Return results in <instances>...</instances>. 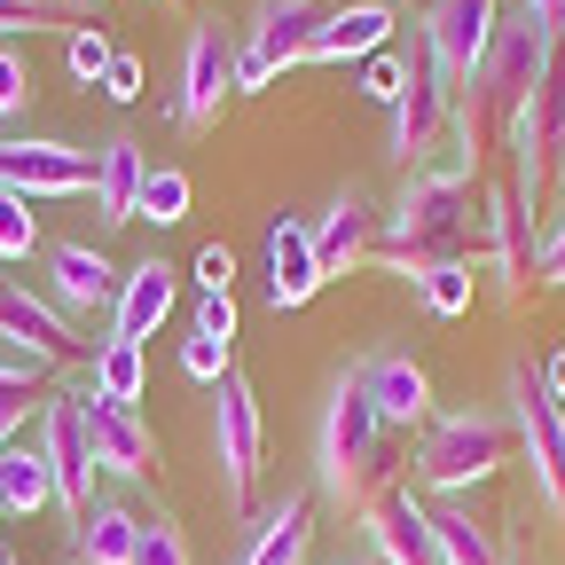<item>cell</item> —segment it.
I'll return each mask as SVG.
<instances>
[{"mask_svg":"<svg viewBox=\"0 0 565 565\" xmlns=\"http://www.w3.org/2000/svg\"><path fill=\"white\" fill-rule=\"evenodd\" d=\"M479 212H487V189H479V158L448 134L416 173H401V196L385 204V236H377V267L385 275H433V267H456V259H479Z\"/></svg>","mask_w":565,"mask_h":565,"instance_id":"obj_1","label":"cell"},{"mask_svg":"<svg viewBox=\"0 0 565 565\" xmlns=\"http://www.w3.org/2000/svg\"><path fill=\"white\" fill-rule=\"evenodd\" d=\"M565 55V32L542 17V9H503V24H494V47L479 55V71L463 79V95H456V141L471 158H487V150H503L511 141V126H519V110H526V95L550 79V63Z\"/></svg>","mask_w":565,"mask_h":565,"instance_id":"obj_2","label":"cell"},{"mask_svg":"<svg viewBox=\"0 0 565 565\" xmlns=\"http://www.w3.org/2000/svg\"><path fill=\"white\" fill-rule=\"evenodd\" d=\"M315 487H322V503L345 511V519H362L377 494L393 487V456H385V424L362 393V377H338L330 401H322V433H315Z\"/></svg>","mask_w":565,"mask_h":565,"instance_id":"obj_3","label":"cell"},{"mask_svg":"<svg viewBox=\"0 0 565 565\" xmlns=\"http://www.w3.org/2000/svg\"><path fill=\"white\" fill-rule=\"evenodd\" d=\"M511 416L503 408H448L424 424V448H416V487L433 494H471L479 479H494L511 463Z\"/></svg>","mask_w":565,"mask_h":565,"instance_id":"obj_4","label":"cell"},{"mask_svg":"<svg viewBox=\"0 0 565 565\" xmlns=\"http://www.w3.org/2000/svg\"><path fill=\"white\" fill-rule=\"evenodd\" d=\"M448 134H456V79L440 71V55L424 47L416 24H408V47H401V103H393V126H385V158H393L401 173H416Z\"/></svg>","mask_w":565,"mask_h":565,"instance_id":"obj_5","label":"cell"},{"mask_svg":"<svg viewBox=\"0 0 565 565\" xmlns=\"http://www.w3.org/2000/svg\"><path fill=\"white\" fill-rule=\"evenodd\" d=\"M0 362L24 377L95 370V338H79V322H63L55 299H40L32 282H0Z\"/></svg>","mask_w":565,"mask_h":565,"instance_id":"obj_6","label":"cell"},{"mask_svg":"<svg viewBox=\"0 0 565 565\" xmlns=\"http://www.w3.org/2000/svg\"><path fill=\"white\" fill-rule=\"evenodd\" d=\"M322 17H330V0H259L252 24H236V95H259L291 63H307Z\"/></svg>","mask_w":565,"mask_h":565,"instance_id":"obj_7","label":"cell"},{"mask_svg":"<svg viewBox=\"0 0 565 565\" xmlns=\"http://www.w3.org/2000/svg\"><path fill=\"white\" fill-rule=\"evenodd\" d=\"M503 150H511V196L526 212H542L550 189H557V166H565V55L550 63V79L526 95V110H519Z\"/></svg>","mask_w":565,"mask_h":565,"instance_id":"obj_8","label":"cell"},{"mask_svg":"<svg viewBox=\"0 0 565 565\" xmlns=\"http://www.w3.org/2000/svg\"><path fill=\"white\" fill-rule=\"evenodd\" d=\"M511 440L534 471V494L550 503V519H565V401L542 385L534 362H511Z\"/></svg>","mask_w":565,"mask_h":565,"instance_id":"obj_9","label":"cell"},{"mask_svg":"<svg viewBox=\"0 0 565 565\" xmlns=\"http://www.w3.org/2000/svg\"><path fill=\"white\" fill-rule=\"evenodd\" d=\"M212 448H221V494H228V511L252 519V487H259V456H267V424H259L252 377H236V370L212 385Z\"/></svg>","mask_w":565,"mask_h":565,"instance_id":"obj_10","label":"cell"},{"mask_svg":"<svg viewBox=\"0 0 565 565\" xmlns=\"http://www.w3.org/2000/svg\"><path fill=\"white\" fill-rule=\"evenodd\" d=\"M236 95V32L221 17L189 24L181 40V87H173V126L181 134H204L212 118H221V103Z\"/></svg>","mask_w":565,"mask_h":565,"instance_id":"obj_11","label":"cell"},{"mask_svg":"<svg viewBox=\"0 0 565 565\" xmlns=\"http://www.w3.org/2000/svg\"><path fill=\"white\" fill-rule=\"evenodd\" d=\"M32 440H40L47 479H55V511H71V519H79V511L95 503V440H87V416H79V385L40 401V416H32Z\"/></svg>","mask_w":565,"mask_h":565,"instance_id":"obj_12","label":"cell"},{"mask_svg":"<svg viewBox=\"0 0 565 565\" xmlns=\"http://www.w3.org/2000/svg\"><path fill=\"white\" fill-rule=\"evenodd\" d=\"M0 189H17L24 204L87 196L95 189V150L55 141V134H17V141H0Z\"/></svg>","mask_w":565,"mask_h":565,"instance_id":"obj_13","label":"cell"},{"mask_svg":"<svg viewBox=\"0 0 565 565\" xmlns=\"http://www.w3.org/2000/svg\"><path fill=\"white\" fill-rule=\"evenodd\" d=\"M494 24H503V0H424L416 40L440 55V71L456 79V95H463L471 71H479V55L494 47Z\"/></svg>","mask_w":565,"mask_h":565,"instance_id":"obj_14","label":"cell"},{"mask_svg":"<svg viewBox=\"0 0 565 565\" xmlns=\"http://www.w3.org/2000/svg\"><path fill=\"white\" fill-rule=\"evenodd\" d=\"M479 259L494 267V291H503V299H526L534 259H542V236H534V212H526L511 189H487V212H479Z\"/></svg>","mask_w":565,"mask_h":565,"instance_id":"obj_15","label":"cell"},{"mask_svg":"<svg viewBox=\"0 0 565 565\" xmlns=\"http://www.w3.org/2000/svg\"><path fill=\"white\" fill-rule=\"evenodd\" d=\"M79 416H87V440H95V471L110 479H158V433L150 416L126 408V401H103L79 385Z\"/></svg>","mask_w":565,"mask_h":565,"instance_id":"obj_16","label":"cell"},{"mask_svg":"<svg viewBox=\"0 0 565 565\" xmlns=\"http://www.w3.org/2000/svg\"><path fill=\"white\" fill-rule=\"evenodd\" d=\"M377 236H385V212L362 181H345L330 204H322V221H315V259H322V282L330 275H353V267H370L377 259Z\"/></svg>","mask_w":565,"mask_h":565,"instance_id":"obj_17","label":"cell"},{"mask_svg":"<svg viewBox=\"0 0 565 565\" xmlns=\"http://www.w3.org/2000/svg\"><path fill=\"white\" fill-rule=\"evenodd\" d=\"M47 299H55L63 322H95V315H110V299H118V267L103 259V244H87V236L47 244Z\"/></svg>","mask_w":565,"mask_h":565,"instance_id":"obj_18","label":"cell"},{"mask_svg":"<svg viewBox=\"0 0 565 565\" xmlns=\"http://www.w3.org/2000/svg\"><path fill=\"white\" fill-rule=\"evenodd\" d=\"M362 526H370V557L377 565H440V550H433V503H424L416 487H385L377 503L362 511Z\"/></svg>","mask_w":565,"mask_h":565,"instance_id":"obj_19","label":"cell"},{"mask_svg":"<svg viewBox=\"0 0 565 565\" xmlns=\"http://www.w3.org/2000/svg\"><path fill=\"white\" fill-rule=\"evenodd\" d=\"M362 393H370V408H377V424L385 433H408V424H433V377H424V362L416 353H370L362 370Z\"/></svg>","mask_w":565,"mask_h":565,"instance_id":"obj_20","label":"cell"},{"mask_svg":"<svg viewBox=\"0 0 565 565\" xmlns=\"http://www.w3.org/2000/svg\"><path fill=\"white\" fill-rule=\"evenodd\" d=\"M307 550H315V494H282V503L244 519L228 565H307Z\"/></svg>","mask_w":565,"mask_h":565,"instance_id":"obj_21","label":"cell"},{"mask_svg":"<svg viewBox=\"0 0 565 565\" xmlns=\"http://www.w3.org/2000/svg\"><path fill=\"white\" fill-rule=\"evenodd\" d=\"M315 291H322L315 228L291 221V212H275V221H267V299H275V315H299Z\"/></svg>","mask_w":565,"mask_h":565,"instance_id":"obj_22","label":"cell"},{"mask_svg":"<svg viewBox=\"0 0 565 565\" xmlns=\"http://www.w3.org/2000/svg\"><path fill=\"white\" fill-rule=\"evenodd\" d=\"M393 24H401V17H393V0H345V9L322 17L307 63H370V55L393 47Z\"/></svg>","mask_w":565,"mask_h":565,"instance_id":"obj_23","label":"cell"},{"mask_svg":"<svg viewBox=\"0 0 565 565\" xmlns=\"http://www.w3.org/2000/svg\"><path fill=\"white\" fill-rule=\"evenodd\" d=\"M173 299H181V275L166 267V259H134L126 275H118V299H110V338H158V322L173 315Z\"/></svg>","mask_w":565,"mask_h":565,"instance_id":"obj_24","label":"cell"},{"mask_svg":"<svg viewBox=\"0 0 565 565\" xmlns=\"http://www.w3.org/2000/svg\"><path fill=\"white\" fill-rule=\"evenodd\" d=\"M134 542H141V511L126 494H95L71 519V565H134Z\"/></svg>","mask_w":565,"mask_h":565,"instance_id":"obj_25","label":"cell"},{"mask_svg":"<svg viewBox=\"0 0 565 565\" xmlns=\"http://www.w3.org/2000/svg\"><path fill=\"white\" fill-rule=\"evenodd\" d=\"M141 173H150V158H141V141L134 134H110L95 141V212H103V228H126L134 221V204H141Z\"/></svg>","mask_w":565,"mask_h":565,"instance_id":"obj_26","label":"cell"},{"mask_svg":"<svg viewBox=\"0 0 565 565\" xmlns=\"http://www.w3.org/2000/svg\"><path fill=\"white\" fill-rule=\"evenodd\" d=\"M47 503H55V479H47L40 440H32V433L0 440V511H9V519H32V511H47Z\"/></svg>","mask_w":565,"mask_h":565,"instance_id":"obj_27","label":"cell"},{"mask_svg":"<svg viewBox=\"0 0 565 565\" xmlns=\"http://www.w3.org/2000/svg\"><path fill=\"white\" fill-rule=\"evenodd\" d=\"M141 385H150V353H141L134 338H103L95 345V370H87V393L141 408Z\"/></svg>","mask_w":565,"mask_h":565,"instance_id":"obj_28","label":"cell"},{"mask_svg":"<svg viewBox=\"0 0 565 565\" xmlns=\"http://www.w3.org/2000/svg\"><path fill=\"white\" fill-rule=\"evenodd\" d=\"M433 550H440V565H503V542H494L463 503L433 511Z\"/></svg>","mask_w":565,"mask_h":565,"instance_id":"obj_29","label":"cell"},{"mask_svg":"<svg viewBox=\"0 0 565 565\" xmlns=\"http://www.w3.org/2000/svg\"><path fill=\"white\" fill-rule=\"evenodd\" d=\"M408 291L424 299V315L456 322V315H471V299H479V275H471V259H456V267H433V275H416Z\"/></svg>","mask_w":565,"mask_h":565,"instance_id":"obj_30","label":"cell"},{"mask_svg":"<svg viewBox=\"0 0 565 565\" xmlns=\"http://www.w3.org/2000/svg\"><path fill=\"white\" fill-rule=\"evenodd\" d=\"M189 173L181 166H150L141 173V204H134V221H158V228H173V221H189Z\"/></svg>","mask_w":565,"mask_h":565,"instance_id":"obj_31","label":"cell"},{"mask_svg":"<svg viewBox=\"0 0 565 565\" xmlns=\"http://www.w3.org/2000/svg\"><path fill=\"white\" fill-rule=\"evenodd\" d=\"M32 252H40V212H32L17 189H0V259L24 267Z\"/></svg>","mask_w":565,"mask_h":565,"instance_id":"obj_32","label":"cell"},{"mask_svg":"<svg viewBox=\"0 0 565 565\" xmlns=\"http://www.w3.org/2000/svg\"><path fill=\"white\" fill-rule=\"evenodd\" d=\"M110 55H118V47L103 40V24H71V40H63V71H71L79 87H103Z\"/></svg>","mask_w":565,"mask_h":565,"instance_id":"obj_33","label":"cell"},{"mask_svg":"<svg viewBox=\"0 0 565 565\" xmlns=\"http://www.w3.org/2000/svg\"><path fill=\"white\" fill-rule=\"evenodd\" d=\"M134 565H196L189 557V534H181V519H141V542H134Z\"/></svg>","mask_w":565,"mask_h":565,"instance_id":"obj_34","label":"cell"},{"mask_svg":"<svg viewBox=\"0 0 565 565\" xmlns=\"http://www.w3.org/2000/svg\"><path fill=\"white\" fill-rule=\"evenodd\" d=\"M236 370V345H221V338H181V377H196V385H221Z\"/></svg>","mask_w":565,"mask_h":565,"instance_id":"obj_35","label":"cell"},{"mask_svg":"<svg viewBox=\"0 0 565 565\" xmlns=\"http://www.w3.org/2000/svg\"><path fill=\"white\" fill-rule=\"evenodd\" d=\"M32 385H40V377H24V370L0 362V440H17V433H24V416H40Z\"/></svg>","mask_w":565,"mask_h":565,"instance_id":"obj_36","label":"cell"},{"mask_svg":"<svg viewBox=\"0 0 565 565\" xmlns=\"http://www.w3.org/2000/svg\"><path fill=\"white\" fill-rule=\"evenodd\" d=\"M47 24H63V32H71V17L55 9V0H0V40H17V32H47Z\"/></svg>","mask_w":565,"mask_h":565,"instance_id":"obj_37","label":"cell"},{"mask_svg":"<svg viewBox=\"0 0 565 565\" xmlns=\"http://www.w3.org/2000/svg\"><path fill=\"white\" fill-rule=\"evenodd\" d=\"M24 103H32V63H24L9 40H0V118L24 110Z\"/></svg>","mask_w":565,"mask_h":565,"instance_id":"obj_38","label":"cell"},{"mask_svg":"<svg viewBox=\"0 0 565 565\" xmlns=\"http://www.w3.org/2000/svg\"><path fill=\"white\" fill-rule=\"evenodd\" d=\"M196 338L236 345V291H204V299H196Z\"/></svg>","mask_w":565,"mask_h":565,"instance_id":"obj_39","label":"cell"},{"mask_svg":"<svg viewBox=\"0 0 565 565\" xmlns=\"http://www.w3.org/2000/svg\"><path fill=\"white\" fill-rule=\"evenodd\" d=\"M95 95L103 103H141V55H110V71H103Z\"/></svg>","mask_w":565,"mask_h":565,"instance_id":"obj_40","label":"cell"},{"mask_svg":"<svg viewBox=\"0 0 565 565\" xmlns=\"http://www.w3.org/2000/svg\"><path fill=\"white\" fill-rule=\"evenodd\" d=\"M362 95L385 103V110L401 103V55H370V63H362Z\"/></svg>","mask_w":565,"mask_h":565,"instance_id":"obj_41","label":"cell"},{"mask_svg":"<svg viewBox=\"0 0 565 565\" xmlns=\"http://www.w3.org/2000/svg\"><path fill=\"white\" fill-rule=\"evenodd\" d=\"M196 291H236V252L228 244H204L196 252Z\"/></svg>","mask_w":565,"mask_h":565,"instance_id":"obj_42","label":"cell"},{"mask_svg":"<svg viewBox=\"0 0 565 565\" xmlns=\"http://www.w3.org/2000/svg\"><path fill=\"white\" fill-rule=\"evenodd\" d=\"M534 282L565 291V221H550V236H542V259H534Z\"/></svg>","mask_w":565,"mask_h":565,"instance_id":"obj_43","label":"cell"},{"mask_svg":"<svg viewBox=\"0 0 565 565\" xmlns=\"http://www.w3.org/2000/svg\"><path fill=\"white\" fill-rule=\"evenodd\" d=\"M55 9H63L71 24H103V0H55Z\"/></svg>","mask_w":565,"mask_h":565,"instance_id":"obj_44","label":"cell"},{"mask_svg":"<svg viewBox=\"0 0 565 565\" xmlns=\"http://www.w3.org/2000/svg\"><path fill=\"white\" fill-rule=\"evenodd\" d=\"M542 385H550V393L565 401V345H557V353H550V362H542Z\"/></svg>","mask_w":565,"mask_h":565,"instance_id":"obj_45","label":"cell"},{"mask_svg":"<svg viewBox=\"0 0 565 565\" xmlns=\"http://www.w3.org/2000/svg\"><path fill=\"white\" fill-rule=\"evenodd\" d=\"M550 196H557V221H565V166H557V189H550Z\"/></svg>","mask_w":565,"mask_h":565,"instance_id":"obj_46","label":"cell"},{"mask_svg":"<svg viewBox=\"0 0 565 565\" xmlns=\"http://www.w3.org/2000/svg\"><path fill=\"white\" fill-rule=\"evenodd\" d=\"M338 565H377V557H338Z\"/></svg>","mask_w":565,"mask_h":565,"instance_id":"obj_47","label":"cell"},{"mask_svg":"<svg viewBox=\"0 0 565 565\" xmlns=\"http://www.w3.org/2000/svg\"><path fill=\"white\" fill-rule=\"evenodd\" d=\"M166 9H181V0H166Z\"/></svg>","mask_w":565,"mask_h":565,"instance_id":"obj_48","label":"cell"},{"mask_svg":"<svg viewBox=\"0 0 565 565\" xmlns=\"http://www.w3.org/2000/svg\"><path fill=\"white\" fill-rule=\"evenodd\" d=\"M0 565H17V557H0Z\"/></svg>","mask_w":565,"mask_h":565,"instance_id":"obj_49","label":"cell"},{"mask_svg":"<svg viewBox=\"0 0 565 565\" xmlns=\"http://www.w3.org/2000/svg\"><path fill=\"white\" fill-rule=\"evenodd\" d=\"M0 519H9V511H0Z\"/></svg>","mask_w":565,"mask_h":565,"instance_id":"obj_50","label":"cell"}]
</instances>
